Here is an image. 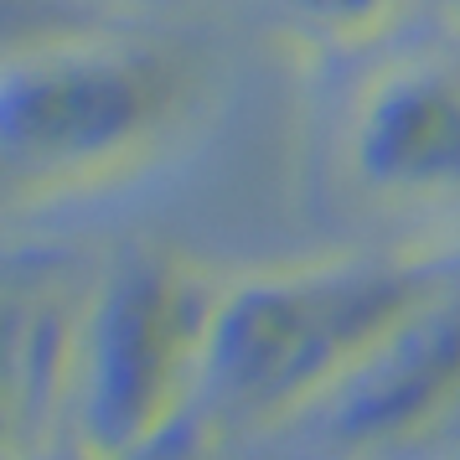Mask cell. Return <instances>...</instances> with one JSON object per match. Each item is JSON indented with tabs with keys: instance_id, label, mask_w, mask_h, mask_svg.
<instances>
[{
	"instance_id": "5",
	"label": "cell",
	"mask_w": 460,
	"mask_h": 460,
	"mask_svg": "<svg viewBox=\"0 0 460 460\" xmlns=\"http://www.w3.org/2000/svg\"><path fill=\"white\" fill-rule=\"evenodd\" d=\"M341 161L388 208H460V58L419 52L357 88Z\"/></svg>"
},
{
	"instance_id": "4",
	"label": "cell",
	"mask_w": 460,
	"mask_h": 460,
	"mask_svg": "<svg viewBox=\"0 0 460 460\" xmlns=\"http://www.w3.org/2000/svg\"><path fill=\"white\" fill-rule=\"evenodd\" d=\"M460 424V295L445 290L424 315L362 362L311 414L279 429V460H409Z\"/></svg>"
},
{
	"instance_id": "3",
	"label": "cell",
	"mask_w": 460,
	"mask_h": 460,
	"mask_svg": "<svg viewBox=\"0 0 460 460\" xmlns=\"http://www.w3.org/2000/svg\"><path fill=\"white\" fill-rule=\"evenodd\" d=\"M223 279L176 249H129L88 279L63 450L155 460L191 429Z\"/></svg>"
},
{
	"instance_id": "7",
	"label": "cell",
	"mask_w": 460,
	"mask_h": 460,
	"mask_svg": "<svg viewBox=\"0 0 460 460\" xmlns=\"http://www.w3.org/2000/svg\"><path fill=\"white\" fill-rule=\"evenodd\" d=\"M419 0H274V11L285 16L295 37L332 52H352L377 37H388Z\"/></svg>"
},
{
	"instance_id": "1",
	"label": "cell",
	"mask_w": 460,
	"mask_h": 460,
	"mask_svg": "<svg viewBox=\"0 0 460 460\" xmlns=\"http://www.w3.org/2000/svg\"><path fill=\"white\" fill-rule=\"evenodd\" d=\"M450 290L429 253H341L223 279L191 439L279 435Z\"/></svg>"
},
{
	"instance_id": "8",
	"label": "cell",
	"mask_w": 460,
	"mask_h": 460,
	"mask_svg": "<svg viewBox=\"0 0 460 460\" xmlns=\"http://www.w3.org/2000/svg\"><path fill=\"white\" fill-rule=\"evenodd\" d=\"M191 456H202V445H197V439H191V429H187V435L176 439L171 450H161L155 460H191ZM37 460H78V456H67V450H52V456H37Z\"/></svg>"
},
{
	"instance_id": "6",
	"label": "cell",
	"mask_w": 460,
	"mask_h": 460,
	"mask_svg": "<svg viewBox=\"0 0 460 460\" xmlns=\"http://www.w3.org/2000/svg\"><path fill=\"white\" fill-rule=\"evenodd\" d=\"M88 279L42 270L37 279H11L5 295V460H37L63 450L78 321Z\"/></svg>"
},
{
	"instance_id": "2",
	"label": "cell",
	"mask_w": 460,
	"mask_h": 460,
	"mask_svg": "<svg viewBox=\"0 0 460 460\" xmlns=\"http://www.w3.org/2000/svg\"><path fill=\"white\" fill-rule=\"evenodd\" d=\"M197 73L161 37L58 31L0 58V187L5 202H58L109 187L191 114Z\"/></svg>"
}]
</instances>
